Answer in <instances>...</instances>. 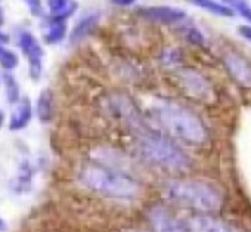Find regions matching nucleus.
<instances>
[{"mask_svg": "<svg viewBox=\"0 0 251 232\" xmlns=\"http://www.w3.org/2000/svg\"><path fill=\"white\" fill-rule=\"evenodd\" d=\"M152 114L170 135L188 144L200 145L207 138L202 122L192 111L175 101L157 99L152 105Z\"/></svg>", "mask_w": 251, "mask_h": 232, "instance_id": "nucleus-1", "label": "nucleus"}, {"mask_svg": "<svg viewBox=\"0 0 251 232\" xmlns=\"http://www.w3.org/2000/svg\"><path fill=\"white\" fill-rule=\"evenodd\" d=\"M81 183L108 198L135 200L141 194L139 183L123 172H117L103 166H86L80 170Z\"/></svg>", "mask_w": 251, "mask_h": 232, "instance_id": "nucleus-2", "label": "nucleus"}, {"mask_svg": "<svg viewBox=\"0 0 251 232\" xmlns=\"http://www.w3.org/2000/svg\"><path fill=\"white\" fill-rule=\"evenodd\" d=\"M167 197L185 207L200 211H216L223 204L222 192L202 180H176L166 189Z\"/></svg>", "mask_w": 251, "mask_h": 232, "instance_id": "nucleus-3", "label": "nucleus"}, {"mask_svg": "<svg viewBox=\"0 0 251 232\" xmlns=\"http://www.w3.org/2000/svg\"><path fill=\"white\" fill-rule=\"evenodd\" d=\"M139 150L148 161L163 169L172 172H183L191 167L189 157L176 144L161 135H144L139 142Z\"/></svg>", "mask_w": 251, "mask_h": 232, "instance_id": "nucleus-4", "label": "nucleus"}, {"mask_svg": "<svg viewBox=\"0 0 251 232\" xmlns=\"http://www.w3.org/2000/svg\"><path fill=\"white\" fill-rule=\"evenodd\" d=\"M18 46L28 59V73L33 80H39L43 71V48L30 31H20Z\"/></svg>", "mask_w": 251, "mask_h": 232, "instance_id": "nucleus-5", "label": "nucleus"}, {"mask_svg": "<svg viewBox=\"0 0 251 232\" xmlns=\"http://www.w3.org/2000/svg\"><path fill=\"white\" fill-rule=\"evenodd\" d=\"M150 220L157 232H189L186 225L179 222L167 208L161 206L150 210Z\"/></svg>", "mask_w": 251, "mask_h": 232, "instance_id": "nucleus-6", "label": "nucleus"}, {"mask_svg": "<svg viewBox=\"0 0 251 232\" xmlns=\"http://www.w3.org/2000/svg\"><path fill=\"white\" fill-rule=\"evenodd\" d=\"M141 17L160 24H175L186 18V12L173 6H148L139 9Z\"/></svg>", "mask_w": 251, "mask_h": 232, "instance_id": "nucleus-7", "label": "nucleus"}, {"mask_svg": "<svg viewBox=\"0 0 251 232\" xmlns=\"http://www.w3.org/2000/svg\"><path fill=\"white\" fill-rule=\"evenodd\" d=\"M186 226L189 232H241L233 225L210 216H195Z\"/></svg>", "mask_w": 251, "mask_h": 232, "instance_id": "nucleus-8", "label": "nucleus"}, {"mask_svg": "<svg viewBox=\"0 0 251 232\" xmlns=\"http://www.w3.org/2000/svg\"><path fill=\"white\" fill-rule=\"evenodd\" d=\"M180 80L189 95L198 99H208L211 96V87L201 74L191 70H185L180 73Z\"/></svg>", "mask_w": 251, "mask_h": 232, "instance_id": "nucleus-9", "label": "nucleus"}, {"mask_svg": "<svg viewBox=\"0 0 251 232\" xmlns=\"http://www.w3.org/2000/svg\"><path fill=\"white\" fill-rule=\"evenodd\" d=\"M225 65L235 80L247 87H251V65L242 56L236 53H226Z\"/></svg>", "mask_w": 251, "mask_h": 232, "instance_id": "nucleus-10", "label": "nucleus"}, {"mask_svg": "<svg viewBox=\"0 0 251 232\" xmlns=\"http://www.w3.org/2000/svg\"><path fill=\"white\" fill-rule=\"evenodd\" d=\"M15 105L17 106H15V109L11 115V120H9V129L14 132L23 130L24 128H27L33 117V106H31V102L28 98L20 99Z\"/></svg>", "mask_w": 251, "mask_h": 232, "instance_id": "nucleus-11", "label": "nucleus"}, {"mask_svg": "<svg viewBox=\"0 0 251 232\" xmlns=\"http://www.w3.org/2000/svg\"><path fill=\"white\" fill-rule=\"evenodd\" d=\"M48 8L50 14V20L56 21H67L73 17L78 8L74 0H48Z\"/></svg>", "mask_w": 251, "mask_h": 232, "instance_id": "nucleus-12", "label": "nucleus"}, {"mask_svg": "<svg viewBox=\"0 0 251 232\" xmlns=\"http://www.w3.org/2000/svg\"><path fill=\"white\" fill-rule=\"evenodd\" d=\"M99 23V15L98 14H89L84 18H81L75 27L73 28L71 33V43H78L81 40H84L89 34L93 33V30L96 28Z\"/></svg>", "mask_w": 251, "mask_h": 232, "instance_id": "nucleus-13", "label": "nucleus"}, {"mask_svg": "<svg viewBox=\"0 0 251 232\" xmlns=\"http://www.w3.org/2000/svg\"><path fill=\"white\" fill-rule=\"evenodd\" d=\"M36 109H37V117H39V120H40V122L48 123V122L52 119L53 101H52V93H50V90H48V89H46V90L40 92L39 99H37Z\"/></svg>", "mask_w": 251, "mask_h": 232, "instance_id": "nucleus-14", "label": "nucleus"}, {"mask_svg": "<svg viewBox=\"0 0 251 232\" xmlns=\"http://www.w3.org/2000/svg\"><path fill=\"white\" fill-rule=\"evenodd\" d=\"M189 2L210 14L217 15V17H227V18L233 17V11L227 5L219 3L216 0H189Z\"/></svg>", "mask_w": 251, "mask_h": 232, "instance_id": "nucleus-15", "label": "nucleus"}, {"mask_svg": "<svg viewBox=\"0 0 251 232\" xmlns=\"http://www.w3.org/2000/svg\"><path fill=\"white\" fill-rule=\"evenodd\" d=\"M67 36V21L49 20V27L45 34V40L49 45H56L62 42Z\"/></svg>", "mask_w": 251, "mask_h": 232, "instance_id": "nucleus-16", "label": "nucleus"}, {"mask_svg": "<svg viewBox=\"0 0 251 232\" xmlns=\"http://www.w3.org/2000/svg\"><path fill=\"white\" fill-rule=\"evenodd\" d=\"M2 83L5 86V92L9 103H17L21 99V89L14 74L11 71H5L2 74Z\"/></svg>", "mask_w": 251, "mask_h": 232, "instance_id": "nucleus-17", "label": "nucleus"}, {"mask_svg": "<svg viewBox=\"0 0 251 232\" xmlns=\"http://www.w3.org/2000/svg\"><path fill=\"white\" fill-rule=\"evenodd\" d=\"M31 176H33V169L28 163H24L20 170H18V176L15 179V183H14V188L18 191V192H23L25 191L30 183H31Z\"/></svg>", "mask_w": 251, "mask_h": 232, "instance_id": "nucleus-18", "label": "nucleus"}, {"mask_svg": "<svg viewBox=\"0 0 251 232\" xmlns=\"http://www.w3.org/2000/svg\"><path fill=\"white\" fill-rule=\"evenodd\" d=\"M18 64H20L18 55L14 51L8 49L6 46L0 45V65H2V68L6 71H12L14 68L18 67Z\"/></svg>", "mask_w": 251, "mask_h": 232, "instance_id": "nucleus-19", "label": "nucleus"}, {"mask_svg": "<svg viewBox=\"0 0 251 232\" xmlns=\"http://www.w3.org/2000/svg\"><path fill=\"white\" fill-rule=\"evenodd\" d=\"M223 2L232 9L236 11L244 20L251 23V6L247 0H223Z\"/></svg>", "mask_w": 251, "mask_h": 232, "instance_id": "nucleus-20", "label": "nucleus"}, {"mask_svg": "<svg viewBox=\"0 0 251 232\" xmlns=\"http://www.w3.org/2000/svg\"><path fill=\"white\" fill-rule=\"evenodd\" d=\"M186 39L192 45H197V46H202L204 45V40H205L204 36H202V33L198 28H195V27H191V28L186 30Z\"/></svg>", "mask_w": 251, "mask_h": 232, "instance_id": "nucleus-21", "label": "nucleus"}, {"mask_svg": "<svg viewBox=\"0 0 251 232\" xmlns=\"http://www.w3.org/2000/svg\"><path fill=\"white\" fill-rule=\"evenodd\" d=\"M27 3L30 12L33 17L36 18H42L45 15V9H43V5H42V0H24Z\"/></svg>", "mask_w": 251, "mask_h": 232, "instance_id": "nucleus-22", "label": "nucleus"}, {"mask_svg": "<svg viewBox=\"0 0 251 232\" xmlns=\"http://www.w3.org/2000/svg\"><path fill=\"white\" fill-rule=\"evenodd\" d=\"M238 33H239L241 37H244L248 42H251V26H239L238 27Z\"/></svg>", "mask_w": 251, "mask_h": 232, "instance_id": "nucleus-23", "label": "nucleus"}, {"mask_svg": "<svg viewBox=\"0 0 251 232\" xmlns=\"http://www.w3.org/2000/svg\"><path fill=\"white\" fill-rule=\"evenodd\" d=\"M111 2L117 6H130L136 2V0H111Z\"/></svg>", "mask_w": 251, "mask_h": 232, "instance_id": "nucleus-24", "label": "nucleus"}, {"mask_svg": "<svg viewBox=\"0 0 251 232\" xmlns=\"http://www.w3.org/2000/svg\"><path fill=\"white\" fill-rule=\"evenodd\" d=\"M9 36L6 34V33H3V31H0V45L2 46H5V45H8L9 43Z\"/></svg>", "mask_w": 251, "mask_h": 232, "instance_id": "nucleus-25", "label": "nucleus"}, {"mask_svg": "<svg viewBox=\"0 0 251 232\" xmlns=\"http://www.w3.org/2000/svg\"><path fill=\"white\" fill-rule=\"evenodd\" d=\"M6 226H8V225H6V222H5L2 217H0V232L5 231V229H6Z\"/></svg>", "mask_w": 251, "mask_h": 232, "instance_id": "nucleus-26", "label": "nucleus"}, {"mask_svg": "<svg viewBox=\"0 0 251 232\" xmlns=\"http://www.w3.org/2000/svg\"><path fill=\"white\" fill-rule=\"evenodd\" d=\"M3 23H5V17H3V9H2V6H0V27L3 26Z\"/></svg>", "mask_w": 251, "mask_h": 232, "instance_id": "nucleus-27", "label": "nucleus"}, {"mask_svg": "<svg viewBox=\"0 0 251 232\" xmlns=\"http://www.w3.org/2000/svg\"><path fill=\"white\" fill-rule=\"evenodd\" d=\"M3 122H5V115L2 111H0V129H2V126H3Z\"/></svg>", "mask_w": 251, "mask_h": 232, "instance_id": "nucleus-28", "label": "nucleus"}, {"mask_svg": "<svg viewBox=\"0 0 251 232\" xmlns=\"http://www.w3.org/2000/svg\"><path fill=\"white\" fill-rule=\"evenodd\" d=\"M0 83H2V74H0Z\"/></svg>", "mask_w": 251, "mask_h": 232, "instance_id": "nucleus-29", "label": "nucleus"}]
</instances>
